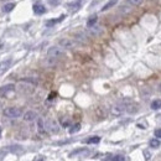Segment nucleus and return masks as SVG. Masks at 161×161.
I'll return each instance as SVG.
<instances>
[{
    "label": "nucleus",
    "instance_id": "f257e3e1",
    "mask_svg": "<svg viewBox=\"0 0 161 161\" xmlns=\"http://www.w3.org/2000/svg\"><path fill=\"white\" fill-rule=\"evenodd\" d=\"M63 55H65V52H63V48L62 47H60V46H52V47H50L47 50V63L50 66L55 65L57 62V60L61 58Z\"/></svg>",
    "mask_w": 161,
    "mask_h": 161
},
{
    "label": "nucleus",
    "instance_id": "f03ea898",
    "mask_svg": "<svg viewBox=\"0 0 161 161\" xmlns=\"http://www.w3.org/2000/svg\"><path fill=\"white\" fill-rule=\"evenodd\" d=\"M4 115L7 117V118H11V119H15V118H20L22 115V110L17 107H7L4 109Z\"/></svg>",
    "mask_w": 161,
    "mask_h": 161
},
{
    "label": "nucleus",
    "instance_id": "7ed1b4c3",
    "mask_svg": "<svg viewBox=\"0 0 161 161\" xmlns=\"http://www.w3.org/2000/svg\"><path fill=\"white\" fill-rule=\"evenodd\" d=\"M110 112H112V114H113L114 117H120V115H123L124 113H126V105H125V104H114V105L112 107Z\"/></svg>",
    "mask_w": 161,
    "mask_h": 161
},
{
    "label": "nucleus",
    "instance_id": "20e7f679",
    "mask_svg": "<svg viewBox=\"0 0 161 161\" xmlns=\"http://www.w3.org/2000/svg\"><path fill=\"white\" fill-rule=\"evenodd\" d=\"M58 46L62 47L63 50H71V48H73L76 46V42L73 40H71V39H61L58 41Z\"/></svg>",
    "mask_w": 161,
    "mask_h": 161
},
{
    "label": "nucleus",
    "instance_id": "39448f33",
    "mask_svg": "<svg viewBox=\"0 0 161 161\" xmlns=\"http://www.w3.org/2000/svg\"><path fill=\"white\" fill-rule=\"evenodd\" d=\"M21 82H24V84L21 83L20 84V92H22V93H31V92H34V85L35 84H32V83H30V82H26V80H21Z\"/></svg>",
    "mask_w": 161,
    "mask_h": 161
},
{
    "label": "nucleus",
    "instance_id": "423d86ee",
    "mask_svg": "<svg viewBox=\"0 0 161 161\" xmlns=\"http://www.w3.org/2000/svg\"><path fill=\"white\" fill-rule=\"evenodd\" d=\"M46 126H47V130H48L50 133H53V134L58 133V130H60L58 124H57L55 120H52V119H50V120L46 122Z\"/></svg>",
    "mask_w": 161,
    "mask_h": 161
},
{
    "label": "nucleus",
    "instance_id": "0eeeda50",
    "mask_svg": "<svg viewBox=\"0 0 161 161\" xmlns=\"http://www.w3.org/2000/svg\"><path fill=\"white\" fill-rule=\"evenodd\" d=\"M15 90V85L12 83H9V84H5L2 87H0V97H4L6 94H9L10 92H14Z\"/></svg>",
    "mask_w": 161,
    "mask_h": 161
},
{
    "label": "nucleus",
    "instance_id": "6e6552de",
    "mask_svg": "<svg viewBox=\"0 0 161 161\" xmlns=\"http://www.w3.org/2000/svg\"><path fill=\"white\" fill-rule=\"evenodd\" d=\"M11 63H12V61L9 58V60H5V61H2L1 63H0V76L1 75H4L10 67H11Z\"/></svg>",
    "mask_w": 161,
    "mask_h": 161
},
{
    "label": "nucleus",
    "instance_id": "1a4fd4ad",
    "mask_svg": "<svg viewBox=\"0 0 161 161\" xmlns=\"http://www.w3.org/2000/svg\"><path fill=\"white\" fill-rule=\"evenodd\" d=\"M37 130L40 134H45L47 131V126H46V122L42 118L37 119Z\"/></svg>",
    "mask_w": 161,
    "mask_h": 161
},
{
    "label": "nucleus",
    "instance_id": "9d476101",
    "mask_svg": "<svg viewBox=\"0 0 161 161\" xmlns=\"http://www.w3.org/2000/svg\"><path fill=\"white\" fill-rule=\"evenodd\" d=\"M32 10H34V12H35L36 15H42V14L46 12V7H45V5H42V4H34Z\"/></svg>",
    "mask_w": 161,
    "mask_h": 161
},
{
    "label": "nucleus",
    "instance_id": "9b49d317",
    "mask_svg": "<svg viewBox=\"0 0 161 161\" xmlns=\"http://www.w3.org/2000/svg\"><path fill=\"white\" fill-rule=\"evenodd\" d=\"M37 118V114H36V112H34V110H29V112H26L25 114H24V120L25 122H32V120H35Z\"/></svg>",
    "mask_w": 161,
    "mask_h": 161
},
{
    "label": "nucleus",
    "instance_id": "f8f14e48",
    "mask_svg": "<svg viewBox=\"0 0 161 161\" xmlns=\"http://www.w3.org/2000/svg\"><path fill=\"white\" fill-rule=\"evenodd\" d=\"M97 20H98V16H97V15H92V16L87 20V26H88V27L94 26V25L97 24Z\"/></svg>",
    "mask_w": 161,
    "mask_h": 161
},
{
    "label": "nucleus",
    "instance_id": "ddd939ff",
    "mask_svg": "<svg viewBox=\"0 0 161 161\" xmlns=\"http://www.w3.org/2000/svg\"><path fill=\"white\" fill-rule=\"evenodd\" d=\"M117 2H118V0H109V1H108V2H107V4H105L103 7H102V11L109 10V9H110V7H113V6H114Z\"/></svg>",
    "mask_w": 161,
    "mask_h": 161
},
{
    "label": "nucleus",
    "instance_id": "4468645a",
    "mask_svg": "<svg viewBox=\"0 0 161 161\" xmlns=\"http://www.w3.org/2000/svg\"><path fill=\"white\" fill-rule=\"evenodd\" d=\"M149 145H150V148H153V149H158L161 145V143H160V140L156 138V139H151V140L149 141Z\"/></svg>",
    "mask_w": 161,
    "mask_h": 161
},
{
    "label": "nucleus",
    "instance_id": "2eb2a0df",
    "mask_svg": "<svg viewBox=\"0 0 161 161\" xmlns=\"http://www.w3.org/2000/svg\"><path fill=\"white\" fill-rule=\"evenodd\" d=\"M126 105V113H135L138 112V105L136 104H125Z\"/></svg>",
    "mask_w": 161,
    "mask_h": 161
},
{
    "label": "nucleus",
    "instance_id": "dca6fc26",
    "mask_svg": "<svg viewBox=\"0 0 161 161\" xmlns=\"http://www.w3.org/2000/svg\"><path fill=\"white\" fill-rule=\"evenodd\" d=\"M80 154H83V155H88L89 151L87 149H80V150H75L70 154V156H75V155H80Z\"/></svg>",
    "mask_w": 161,
    "mask_h": 161
},
{
    "label": "nucleus",
    "instance_id": "f3484780",
    "mask_svg": "<svg viewBox=\"0 0 161 161\" xmlns=\"http://www.w3.org/2000/svg\"><path fill=\"white\" fill-rule=\"evenodd\" d=\"M160 108H161V99H155L151 103V109L153 110H159Z\"/></svg>",
    "mask_w": 161,
    "mask_h": 161
},
{
    "label": "nucleus",
    "instance_id": "a211bd4d",
    "mask_svg": "<svg viewBox=\"0 0 161 161\" xmlns=\"http://www.w3.org/2000/svg\"><path fill=\"white\" fill-rule=\"evenodd\" d=\"M63 19H65V15H62V16H61L60 19H52V20H48V21L46 22V25H47V26H53L55 24H57V22L62 21Z\"/></svg>",
    "mask_w": 161,
    "mask_h": 161
},
{
    "label": "nucleus",
    "instance_id": "6ab92c4d",
    "mask_svg": "<svg viewBox=\"0 0 161 161\" xmlns=\"http://www.w3.org/2000/svg\"><path fill=\"white\" fill-rule=\"evenodd\" d=\"M99 141H100V138L99 136H90V138H88L85 140L87 144H98Z\"/></svg>",
    "mask_w": 161,
    "mask_h": 161
},
{
    "label": "nucleus",
    "instance_id": "aec40b11",
    "mask_svg": "<svg viewBox=\"0 0 161 161\" xmlns=\"http://www.w3.org/2000/svg\"><path fill=\"white\" fill-rule=\"evenodd\" d=\"M14 7H15V4H14V2H7L6 5H4L2 11H4V12H10Z\"/></svg>",
    "mask_w": 161,
    "mask_h": 161
},
{
    "label": "nucleus",
    "instance_id": "412c9836",
    "mask_svg": "<svg viewBox=\"0 0 161 161\" xmlns=\"http://www.w3.org/2000/svg\"><path fill=\"white\" fill-rule=\"evenodd\" d=\"M125 1H126V4H129L131 6H140L144 2V0H125Z\"/></svg>",
    "mask_w": 161,
    "mask_h": 161
},
{
    "label": "nucleus",
    "instance_id": "4be33fe9",
    "mask_svg": "<svg viewBox=\"0 0 161 161\" xmlns=\"http://www.w3.org/2000/svg\"><path fill=\"white\" fill-rule=\"evenodd\" d=\"M60 122H61V125H62L63 128H68V126L71 125V120H70V118H61V119H60Z\"/></svg>",
    "mask_w": 161,
    "mask_h": 161
},
{
    "label": "nucleus",
    "instance_id": "5701e85b",
    "mask_svg": "<svg viewBox=\"0 0 161 161\" xmlns=\"http://www.w3.org/2000/svg\"><path fill=\"white\" fill-rule=\"evenodd\" d=\"M89 29H90V32H92L93 35H100V34H102V31H103L100 27H97L95 25H94V26H92V27H89Z\"/></svg>",
    "mask_w": 161,
    "mask_h": 161
},
{
    "label": "nucleus",
    "instance_id": "b1692460",
    "mask_svg": "<svg viewBox=\"0 0 161 161\" xmlns=\"http://www.w3.org/2000/svg\"><path fill=\"white\" fill-rule=\"evenodd\" d=\"M75 37H76V40L80 41V42H87V37H85L84 34H76Z\"/></svg>",
    "mask_w": 161,
    "mask_h": 161
},
{
    "label": "nucleus",
    "instance_id": "393cba45",
    "mask_svg": "<svg viewBox=\"0 0 161 161\" xmlns=\"http://www.w3.org/2000/svg\"><path fill=\"white\" fill-rule=\"evenodd\" d=\"M80 124H75V125H72L71 126V129H70V133L71 134H75V133H77V131H80Z\"/></svg>",
    "mask_w": 161,
    "mask_h": 161
},
{
    "label": "nucleus",
    "instance_id": "a878e982",
    "mask_svg": "<svg viewBox=\"0 0 161 161\" xmlns=\"http://www.w3.org/2000/svg\"><path fill=\"white\" fill-rule=\"evenodd\" d=\"M112 161H125V158L124 156H122V155H117V156H114Z\"/></svg>",
    "mask_w": 161,
    "mask_h": 161
},
{
    "label": "nucleus",
    "instance_id": "bb28decb",
    "mask_svg": "<svg viewBox=\"0 0 161 161\" xmlns=\"http://www.w3.org/2000/svg\"><path fill=\"white\" fill-rule=\"evenodd\" d=\"M154 135H155V138L161 139V129H156V130L154 131Z\"/></svg>",
    "mask_w": 161,
    "mask_h": 161
},
{
    "label": "nucleus",
    "instance_id": "cd10ccee",
    "mask_svg": "<svg viewBox=\"0 0 161 161\" xmlns=\"http://www.w3.org/2000/svg\"><path fill=\"white\" fill-rule=\"evenodd\" d=\"M144 156H145V160H150V158H151V154L146 150V151H144Z\"/></svg>",
    "mask_w": 161,
    "mask_h": 161
},
{
    "label": "nucleus",
    "instance_id": "c85d7f7f",
    "mask_svg": "<svg viewBox=\"0 0 161 161\" xmlns=\"http://www.w3.org/2000/svg\"><path fill=\"white\" fill-rule=\"evenodd\" d=\"M32 161H46V159H45V156H36Z\"/></svg>",
    "mask_w": 161,
    "mask_h": 161
},
{
    "label": "nucleus",
    "instance_id": "c756f323",
    "mask_svg": "<svg viewBox=\"0 0 161 161\" xmlns=\"http://www.w3.org/2000/svg\"><path fill=\"white\" fill-rule=\"evenodd\" d=\"M2 160V155H1V154H0V161Z\"/></svg>",
    "mask_w": 161,
    "mask_h": 161
},
{
    "label": "nucleus",
    "instance_id": "7c9ffc66",
    "mask_svg": "<svg viewBox=\"0 0 161 161\" xmlns=\"http://www.w3.org/2000/svg\"><path fill=\"white\" fill-rule=\"evenodd\" d=\"M0 138H1V128H0Z\"/></svg>",
    "mask_w": 161,
    "mask_h": 161
},
{
    "label": "nucleus",
    "instance_id": "2f4dec72",
    "mask_svg": "<svg viewBox=\"0 0 161 161\" xmlns=\"http://www.w3.org/2000/svg\"><path fill=\"white\" fill-rule=\"evenodd\" d=\"M160 92H161V84H160Z\"/></svg>",
    "mask_w": 161,
    "mask_h": 161
},
{
    "label": "nucleus",
    "instance_id": "473e14b6",
    "mask_svg": "<svg viewBox=\"0 0 161 161\" xmlns=\"http://www.w3.org/2000/svg\"><path fill=\"white\" fill-rule=\"evenodd\" d=\"M0 48H1V44H0Z\"/></svg>",
    "mask_w": 161,
    "mask_h": 161
},
{
    "label": "nucleus",
    "instance_id": "72a5a7b5",
    "mask_svg": "<svg viewBox=\"0 0 161 161\" xmlns=\"http://www.w3.org/2000/svg\"><path fill=\"white\" fill-rule=\"evenodd\" d=\"M0 1H4V0H0Z\"/></svg>",
    "mask_w": 161,
    "mask_h": 161
}]
</instances>
